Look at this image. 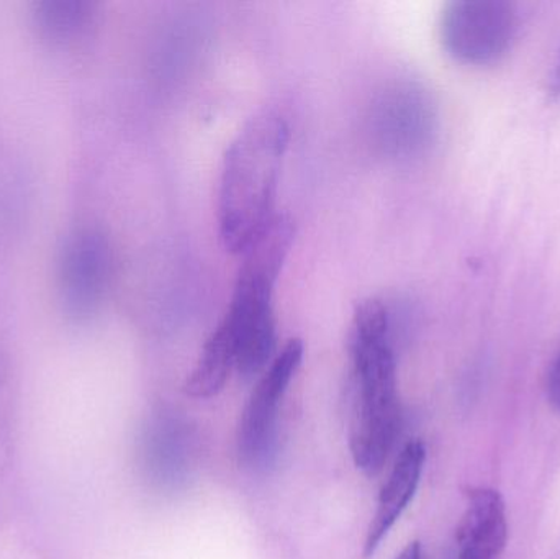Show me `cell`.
<instances>
[{"label":"cell","instance_id":"277c9868","mask_svg":"<svg viewBox=\"0 0 560 559\" xmlns=\"http://www.w3.org/2000/svg\"><path fill=\"white\" fill-rule=\"evenodd\" d=\"M518 35V12L505 0H457L441 15L440 38L447 55L463 65L500 61Z\"/></svg>","mask_w":560,"mask_h":559},{"label":"cell","instance_id":"5bb4252c","mask_svg":"<svg viewBox=\"0 0 560 559\" xmlns=\"http://www.w3.org/2000/svg\"><path fill=\"white\" fill-rule=\"evenodd\" d=\"M549 92L552 95H560V53L555 69H552L551 81H549Z\"/></svg>","mask_w":560,"mask_h":559},{"label":"cell","instance_id":"30bf717a","mask_svg":"<svg viewBox=\"0 0 560 559\" xmlns=\"http://www.w3.org/2000/svg\"><path fill=\"white\" fill-rule=\"evenodd\" d=\"M97 5L85 0H43L33 9L39 38L55 48H71L91 35Z\"/></svg>","mask_w":560,"mask_h":559},{"label":"cell","instance_id":"9c48e42d","mask_svg":"<svg viewBox=\"0 0 560 559\" xmlns=\"http://www.w3.org/2000/svg\"><path fill=\"white\" fill-rule=\"evenodd\" d=\"M427 462V446L421 440H411L401 450L378 494L377 509L365 535L364 557L375 554L388 532L407 511L417 494Z\"/></svg>","mask_w":560,"mask_h":559},{"label":"cell","instance_id":"7c38bea8","mask_svg":"<svg viewBox=\"0 0 560 559\" xmlns=\"http://www.w3.org/2000/svg\"><path fill=\"white\" fill-rule=\"evenodd\" d=\"M548 396L555 409L560 414V351L552 361L548 376Z\"/></svg>","mask_w":560,"mask_h":559},{"label":"cell","instance_id":"4fadbf2b","mask_svg":"<svg viewBox=\"0 0 560 559\" xmlns=\"http://www.w3.org/2000/svg\"><path fill=\"white\" fill-rule=\"evenodd\" d=\"M394 559H421V545L418 541H411Z\"/></svg>","mask_w":560,"mask_h":559},{"label":"cell","instance_id":"3957f363","mask_svg":"<svg viewBox=\"0 0 560 559\" xmlns=\"http://www.w3.org/2000/svg\"><path fill=\"white\" fill-rule=\"evenodd\" d=\"M293 238L292 219L279 213L242 255L235 291L220 324L235 343L236 371L246 380L261 374L275 360L278 347L275 291Z\"/></svg>","mask_w":560,"mask_h":559},{"label":"cell","instance_id":"6da1fadb","mask_svg":"<svg viewBox=\"0 0 560 559\" xmlns=\"http://www.w3.org/2000/svg\"><path fill=\"white\" fill-rule=\"evenodd\" d=\"M390 327V312L381 299L359 302L351 330L349 450L354 465L369 476L384 468L400 430L397 361Z\"/></svg>","mask_w":560,"mask_h":559},{"label":"cell","instance_id":"5b68a950","mask_svg":"<svg viewBox=\"0 0 560 559\" xmlns=\"http://www.w3.org/2000/svg\"><path fill=\"white\" fill-rule=\"evenodd\" d=\"M303 351L305 348L299 338L287 341L262 371L243 409L236 445L240 459L246 466H265L275 452L280 404L302 364Z\"/></svg>","mask_w":560,"mask_h":559},{"label":"cell","instance_id":"7a4b0ae2","mask_svg":"<svg viewBox=\"0 0 560 559\" xmlns=\"http://www.w3.org/2000/svg\"><path fill=\"white\" fill-rule=\"evenodd\" d=\"M290 127L276 110L249 118L223 158L219 233L223 246L243 255L275 222Z\"/></svg>","mask_w":560,"mask_h":559},{"label":"cell","instance_id":"ba28073f","mask_svg":"<svg viewBox=\"0 0 560 559\" xmlns=\"http://www.w3.org/2000/svg\"><path fill=\"white\" fill-rule=\"evenodd\" d=\"M381 133L400 154L423 153L436 135V112L427 92L413 85L398 88L382 104Z\"/></svg>","mask_w":560,"mask_h":559},{"label":"cell","instance_id":"52a82bcc","mask_svg":"<svg viewBox=\"0 0 560 559\" xmlns=\"http://www.w3.org/2000/svg\"><path fill=\"white\" fill-rule=\"evenodd\" d=\"M466 496V511L456 531L457 558L502 559L509 541L502 494L492 488H472Z\"/></svg>","mask_w":560,"mask_h":559},{"label":"cell","instance_id":"8fae6325","mask_svg":"<svg viewBox=\"0 0 560 559\" xmlns=\"http://www.w3.org/2000/svg\"><path fill=\"white\" fill-rule=\"evenodd\" d=\"M236 371L235 343L225 327L212 331L203 345L196 366L184 383V393L194 399H210L222 393L226 381Z\"/></svg>","mask_w":560,"mask_h":559},{"label":"cell","instance_id":"8992f818","mask_svg":"<svg viewBox=\"0 0 560 559\" xmlns=\"http://www.w3.org/2000/svg\"><path fill=\"white\" fill-rule=\"evenodd\" d=\"M112 248L107 236L95 229L75 230L59 256L58 282L62 308L69 317L84 321L101 308L112 279Z\"/></svg>","mask_w":560,"mask_h":559}]
</instances>
